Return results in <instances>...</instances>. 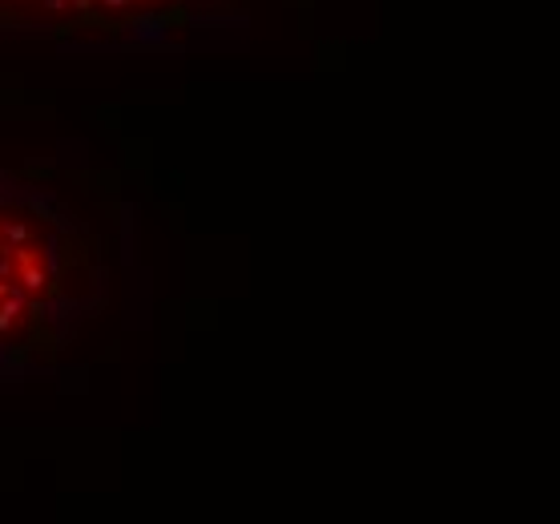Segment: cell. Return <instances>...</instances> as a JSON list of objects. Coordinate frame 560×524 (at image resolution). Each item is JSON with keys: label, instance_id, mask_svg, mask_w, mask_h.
Masks as SVG:
<instances>
[{"label": "cell", "instance_id": "obj_1", "mask_svg": "<svg viewBox=\"0 0 560 524\" xmlns=\"http://www.w3.org/2000/svg\"><path fill=\"white\" fill-rule=\"evenodd\" d=\"M73 234L28 186L0 178V343L25 339L73 302Z\"/></svg>", "mask_w": 560, "mask_h": 524}, {"label": "cell", "instance_id": "obj_2", "mask_svg": "<svg viewBox=\"0 0 560 524\" xmlns=\"http://www.w3.org/2000/svg\"><path fill=\"white\" fill-rule=\"evenodd\" d=\"M170 0H0V21L45 28H117L137 25Z\"/></svg>", "mask_w": 560, "mask_h": 524}]
</instances>
